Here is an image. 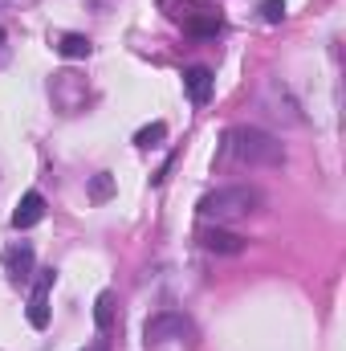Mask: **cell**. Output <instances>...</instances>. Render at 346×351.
I'll use <instances>...</instances> for the list:
<instances>
[{"label":"cell","instance_id":"6da1fadb","mask_svg":"<svg viewBox=\"0 0 346 351\" xmlns=\"http://www.w3.org/2000/svg\"><path fill=\"white\" fill-rule=\"evenodd\" d=\"M224 152L228 156H237L241 164H285V147H281V139H273L269 131H261V127H232L228 135H224Z\"/></svg>","mask_w":346,"mask_h":351},{"label":"cell","instance_id":"7a4b0ae2","mask_svg":"<svg viewBox=\"0 0 346 351\" xmlns=\"http://www.w3.org/2000/svg\"><path fill=\"white\" fill-rule=\"evenodd\" d=\"M261 204H265V196H261L257 188H249V184H228V188H216V192H208V196H200V217H208V221H237V217H249V213H257Z\"/></svg>","mask_w":346,"mask_h":351},{"label":"cell","instance_id":"3957f363","mask_svg":"<svg viewBox=\"0 0 346 351\" xmlns=\"http://www.w3.org/2000/svg\"><path fill=\"white\" fill-rule=\"evenodd\" d=\"M143 335H147V343H168V339H196V327H191V323H187L179 311H163V315L147 319Z\"/></svg>","mask_w":346,"mask_h":351},{"label":"cell","instance_id":"277c9868","mask_svg":"<svg viewBox=\"0 0 346 351\" xmlns=\"http://www.w3.org/2000/svg\"><path fill=\"white\" fill-rule=\"evenodd\" d=\"M53 282H57L53 265L37 274V286H33V298H29V327H37V331L49 327V290H53Z\"/></svg>","mask_w":346,"mask_h":351},{"label":"cell","instance_id":"5b68a950","mask_svg":"<svg viewBox=\"0 0 346 351\" xmlns=\"http://www.w3.org/2000/svg\"><path fill=\"white\" fill-rule=\"evenodd\" d=\"M200 245H204L208 254H224V258L245 254V237H241V233H232V229H220V225L200 229Z\"/></svg>","mask_w":346,"mask_h":351},{"label":"cell","instance_id":"8992f818","mask_svg":"<svg viewBox=\"0 0 346 351\" xmlns=\"http://www.w3.org/2000/svg\"><path fill=\"white\" fill-rule=\"evenodd\" d=\"M33 262H37V254H33L29 241H12V245L4 250V274H8L12 282H29Z\"/></svg>","mask_w":346,"mask_h":351},{"label":"cell","instance_id":"52a82bcc","mask_svg":"<svg viewBox=\"0 0 346 351\" xmlns=\"http://www.w3.org/2000/svg\"><path fill=\"white\" fill-rule=\"evenodd\" d=\"M41 217H45V196L41 192H25L16 213H12V229H33Z\"/></svg>","mask_w":346,"mask_h":351},{"label":"cell","instance_id":"ba28073f","mask_svg":"<svg viewBox=\"0 0 346 351\" xmlns=\"http://www.w3.org/2000/svg\"><path fill=\"white\" fill-rule=\"evenodd\" d=\"M212 70L208 66H191V70H183V86H187V94H191V102L196 106H204L208 98H212Z\"/></svg>","mask_w":346,"mask_h":351},{"label":"cell","instance_id":"9c48e42d","mask_svg":"<svg viewBox=\"0 0 346 351\" xmlns=\"http://www.w3.org/2000/svg\"><path fill=\"white\" fill-rule=\"evenodd\" d=\"M94 323H98L102 335L110 331V323H114V294H110V290H102V294L94 298Z\"/></svg>","mask_w":346,"mask_h":351},{"label":"cell","instance_id":"30bf717a","mask_svg":"<svg viewBox=\"0 0 346 351\" xmlns=\"http://www.w3.org/2000/svg\"><path fill=\"white\" fill-rule=\"evenodd\" d=\"M57 53H62V58H90V37H82V33H66V37L57 41Z\"/></svg>","mask_w":346,"mask_h":351},{"label":"cell","instance_id":"8fae6325","mask_svg":"<svg viewBox=\"0 0 346 351\" xmlns=\"http://www.w3.org/2000/svg\"><path fill=\"white\" fill-rule=\"evenodd\" d=\"M110 192H114V176L110 172H98L94 180H90V200H94V204L110 200Z\"/></svg>","mask_w":346,"mask_h":351},{"label":"cell","instance_id":"7c38bea8","mask_svg":"<svg viewBox=\"0 0 346 351\" xmlns=\"http://www.w3.org/2000/svg\"><path fill=\"white\" fill-rule=\"evenodd\" d=\"M220 16L216 12H208V16H196V21H187V33H200V37H212V33H220Z\"/></svg>","mask_w":346,"mask_h":351},{"label":"cell","instance_id":"4fadbf2b","mask_svg":"<svg viewBox=\"0 0 346 351\" xmlns=\"http://www.w3.org/2000/svg\"><path fill=\"white\" fill-rule=\"evenodd\" d=\"M261 21L265 25H281V16H285V0H261Z\"/></svg>","mask_w":346,"mask_h":351},{"label":"cell","instance_id":"5bb4252c","mask_svg":"<svg viewBox=\"0 0 346 351\" xmlns=\"http://www.w3.org/2000/svg\"><path fill=\"white\" fill-rule=\"evenodd\" d=\"M163 135H168V127H163V123H151V127H143V131L135 135V143H139V147H155Z\"/></svg>","mask_w":346,"mask_h":351},{"label":"cell","instance_id":"9a60e30c","mask_svg":"<svg viewBox=\"0 0 346 351\" xmlns=\"http://www.w3.org/2000/svg\"><path fill=\"white\" fill-rule=\"evenodd\" d=\"M86 351H110V343H106V339H94V343H90Z\"/></svg>","mask_w":346,"mask_h":351},{"label":"cell","instance_id":"2e32d148","mask_svg":"<svg viewBox=\"0 0 346 351\" xmlns=\"http://www.w3.org/2000/svg\"><path fill=\"white\" fill-rule=\"evenodd\" d=\"M0 45H4V29H0Z\"/></svg>","mask_w":346,"mask_h":351}]
</instances>
